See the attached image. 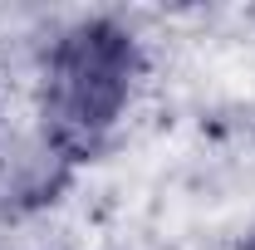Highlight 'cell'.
I'll use <instances>...</instances> for the list:
<instances>
[{
    "label": "cell",
    "mask_w": 255,
    "mask_h": 250,
    "mask_svg": "<svg viewBox=\"0 0 255 250\" xmlns=\"http://www.w3.org/2000/svg\"><path fill=\"white\" fill-rule=\"evenodd\" d=\"M142 79L137 39L113 20H84L64 30L44 59V147L59 162L94 157L123 123Z\"/></svg>",
    "instance_id": "6da1fadb"
},
{
    "label": "cell",
    "mask_w": 255,
    "mask_h": 250,
    "mask_svg": "<svg viewBox=\"0 0 255 250\" xmlns=\"http://www.w3.org/2000/svg\"><path fill=\"white\" fill-rule=\"evenodd\" d=\"M241 250H255V231H251V236H246V246H241Z\"/></svg>",
    "instance_id": "7a4b0ae2"
}]
</instances>
